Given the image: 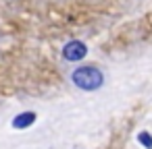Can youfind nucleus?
<instances>
[{
    "label": "nucleus",
    "instance_id": "1",
    "mask_svg": "<svg viewBox=\"0 0 152 149\" xmlns=\"http://www.w3.org/2000/svg\"><path fill=\"white\" fill-rule=\"evenodd\" d=\"M71 81L83 91H96L104 85V75L98 66H77L71 75Z\"/></svg>",
    "mask_w": 152,
    "mask_h": 149
},
{
    "label": "nucleus",
    "instance_id": "2",
    "mask_svg": "<svg viewBox=\"0 0 152 149\" xmlns=\"http://www.w3.org/2000/svg\"><path fill=\"white\" fill-rule=\"evenodd\" d=\"M86 54H88V46H86L83 42H79V40H73V42L65 44V48H63V58L69 60V62L83 60Z\"/></svg>",
    "mask_w": 152,
    "mask_h": 149
},
{
    "label": "nucleus",
    "instance_id": "3",
    "mask_svg": "<svg viewBox=\"0 0 152 149\" xmlns=\"http://www.w3.org/2000/svg\"><path fill=\"white\" fill-rule=\"evenodd\" d=\"M34 122H36V112H21V114L15 116L13 126H15V128H27V126H31Z\"/></svg>",
    "mask_w": 152,
    "mask_h": 149
},
{
    "label": "nucleus",
    "instance_id": "4",
    "mask_svg": "<svg viewBox=\"0 0 152 149\" xmlns=\"http://www.w3.org/2000/svg\"><path fill=\"white\" fill-rule=\"evenodd\" d=\"M137 141L144 145V149H152V137H150V132L142 130V132L137 135Z\"/></svg>",
    "mask_w": 152,
    "mask_h": 149
}]
</instances>
